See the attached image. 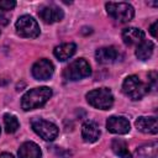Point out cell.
I'll return each instance as SVG.
<instances>
[{
    "mask_svg": "<svg viewBox=\"0 0 158 158\" xmlns=\"http://www.w3.org/2000/svg\"><path fill=\"white\" fill-rule=\"evenodd\" d=\"M31 73L36 80H47L53 75L54 65L49 59L41 58L32 65Z\"/></svg>",
    "mask_w": 158,
    "mask_h": 158,
    "instance_id": "cell-8",
    "label": "cell"
},
{
    "mask_svg": "<svg viewBox=\"0 0 158 158\" xmlns=\"http://www.w3.org/2000/svg\"><path fill=\"white\" fill-rule=\"evenodd\" d=\"M15 6H16V1L14 0H0V10L2 11L12 10Z\"/></svg>",
    "mask_w": 158,
    "mask_h": 158,
    "instance_id": "cell-21",
    "label": "cell"
},
{
    "mask_svg": "<svg viewBox=\"0 0 158 158\" xmlns=\"http://www.w3.org/2000/svg\"><path fill=\"white\" fill-rule=\"evenodd\" d=\"M75 51H77V44L73 42H69V43H62V44L54 47L53 54L58 60L63 62V60L69 59L75 53Z\"/></svg>",
    "mask_w": 158,
    "mask_h": 158,
    "instance_id": "cell-16",
    "label": "cell"
},
{
    "mask_svg": "<svg viewBox=\"0 0 158 158\" xmlns=\"http://www.w3.org/2000/svg\"><path fill=\"white\" fill-rule=\"evenodd\" d=\"M31 127L44 141H53L58 136V127L53 122L46 121L43 118H38V117L32 118Z\"/></svg>",
    "mask_w": 158,
    "mask_h": 158,
    "instance_id": "cell-7",
    "label": "cell"
},
{
    "mask_svg": "<svg viewBox=\"0 0 158 158\" xmlns=\"http://www.w3.org/2000/svg\"><path fill=\"white\" fill-rule=\"evenodd\" d=\"M0 158H15V157H14L11 153H6V152H5V153H1V154H0Z\"/></svg>",
    "mask_w": 158,
    "mask_h": 158,
    "instance_id": "cell-23",
    "label": "cell"
},
{
    "mask_svg": "<svg viewBox=\"0 0 158 158\" xmlns=\"http://www.w3.org/2000/svg\"><path fill=\"white\" fill-rule=\"evenodd\" d=\"M136 128L142 133L156 135L158 132V122L154 116H139L136 122Z\"/></svg>",
    "mask_w": 158,
    "mask_h": 158,
    "instance_id": "cell-12",
    "label": "cell"
},
{
    "mask_svg": "<svg viewBox=\"0 0 158 158\" xmlns=\"http://www.w3.org/2000/svg\"><path fill=\"white\" fill-rule=\"evenodd\" d=\"M106 128L115 135H126L130 132V122L123 116H111L106 121Z\"/></svg>",
    "mask_w": 158,
    "mask_h": 158,
    "instance_id": "cell-10",
    "label": "cell"
},
{
    "mask_svg": "<svg viewBox=\"0 0 158 158\" xmlns=\"http://www.w3.org/2000/svg\"><path fill=\"white\" fill-rule=\"evenodd\" d=\"M81 137L85 142L93 143L96 142L100 137V128L95 121H85L81 126Z\"/></svg>",
    "mask_w": 158,
    "mask_h": 158,
    "instance_id": "cell-14",
    "label": "cell"
},
{
    "mask_svg": "<svg viewBox=\"0 0 158 158\" xmlns=\"http://www.w3.org/2000/svg\"><path fill=\"white\" fill-rule=\"evenodd\" d=\"M148 5H152V6H157V2H147Z\"/></svg>",
    "mask_w": 158,
    "mask_h": 158,
    "instance_id": "cell-24",
    "label": "cell"
},
{
    "mask_svg": "<svg viewBox=\"0 0 158 158\" xmlns=\"http://www.w3.org/2000/svg\"><path fill=\"white\" fill-rule=\"evenodd\" d=\"M111 148L114 151V153L116 156H118L120 158H132L130 151H128V147H127V143L123 141V139H120V138H115L111 143Z\"/></svg>",
    "mask_w": 158,
    "mask_h": 158,
    "instance_id": "cell-18",
    "label": "cell"
},
{
    "mask_svg": "<svg viewBox=\"0 0 158 158\" xmlns=\"http://www.w3.org/2000/svg\"><path fill=\"white\" fill-rule=\"evenodd\" d=\"M38 16L46 23H54V22L62 21V19L64 17V14H63V10L57 5H46L41 7V10L38 11Z\"/></svg>",
    "mask_w": 158,
    "mask_h": 158,
    "instance_id": "cell-9",
    "label": "cell"
},
{
    "mask_svg": "<svg viewBox=\"0 0 158 158\" xmlns=\"http://www.w3.org/2000/svg\"><path fill=\"white\" fill-rule=\"evenodd\" d=\"M121 54L114 46L101 47L95 52V59L101 64H111L120 59Z\"/></svg>",
    "mask_w": 158,
    "mask_h": 158,
    "instance_id": "cell-11",
    "label": "cell"
},
{
    "mask_svg": "<svg viewBox=\"0 0 158 158\" xmlns=\"http://www.w3.org/2000/svg\"><path fill=\"white\" fill-rule=\"evenodd\" d=\"M4 126H5V131L7 133H14L19 130L20 122H19L16 116L10 115V114H5L4 115Z\"/></svg>",
    "mask_w": 158,
    "mask_h": 158,
    "instance_id": "cell-20",
    "label": "cell"
},
{
    "mask_svg": "<svg viewBox=\"0 0 158 158\" xmlns=\"http://www.w3.org/2000/svg\"><path fill=\"white\" fill-rule=\"evenodd\" d=\"M156 27H157V21H154V22L151 25V27H149V32H151V35H152L153 37H156Z\"/></svg>",
    "mask_w": 158,
    "mask_h": 158,
    "instance_id": "cell-22",
    "label": "cell"
},
{
    "mask_svg": "<svg viewBox=\"0 0 158 158\" xmlns=\"http://www.w3.org/2000/svg\"><path fill=\"white\" fill-rule=\"evenodd\" d=\"M122 91L130 99L139 100L149 91V88L137 75H128L122 83Z\"/></svg>",
    "mask_w": 158,
    "mask_h": 158,
    "instance_id": "cell-3",
    "label": "cell"
},
{
    "mask_svg": "<svg viewBox=\"0 0 158 158\" xmlns=\"http://www.w3.org/2000/svg\"><path fill=\"white\" fill-rule=\"evenodd\" d=\"M86 101L95 109L109 110L114 105V95L109 88H98L86 94Z\"/></svg>",
    "mask_w": 158,
    "mask_h": 158,
    "instance_id": "cell-2",
    "label": "cell"
},
{
    "mask_svg": "<svg viewBox=\"0 0 158 158\" xmlns=\"http://www.w3.org/2000/svg\"><path fill=\"white\" fill-rule=\"evenodd\" d=\"M107 14L117 22H130L135 16V9L128 2H106Z\"/></svg>",
    "mask_w": 158,
    "mask_h": 158,
    "instance_id": "cell-5",
    "label": "cell"
},
{
    "mask_svg": "<svg viewBox=\"0 0 158 158\" xmlns=\"http://www.w3.org/2000/svg\"><path fill=\"white\" fill-rule=\"evenodd\" d=\"M17 35L25 38H36L40 36V26L37 21L30 15H22L17 19L15 23Z\"/></svg>",
    "mask_w": 158,
    "mask_h": 158,
    "instance_id": "cell-6",
    "label": "cell"
},
{
    "mask_svg": "<svg viewBox=\"0 0 158 158\" xmlns=\"http://www.w3.org/2000/svg\"><path fill=\"white\" fill-rule=\"evenodd\" d=\"M91 74V68L90 64L84 59V58H78L69 63L64 70H63V78L67 80H80L83 78H86Z\"/></svg>",
    "mask_w": 158,
    "mask_h": 158,
    "instance_id": "cell-4",
    "label": "cell"
},
{
    "mask_svg": "<svg viewBox=\"0 0 158 158\" xmlns=\"http://www.w3.org/2000/svg\"><path fill=\"white\" fill-rule=\"evenodd\" d=\"M42 152L35 142H23L19 148V158H41Z\"/></svg>",
    "mask_w": 158,
    "mask_h": 158,
    "instance_id": "cell-15",
    "label": "cell"
},
{
    "mask_svg": "<svg viewBox=\"0 0 158 158\" xmlns=\"http://www.w3.org/2000/svg\"><path fill=\"white\" fill-rule=\"evenodd\" d=\"M153 49H154V44L152 41H142L139 44H137V48H136V57L139 59V60H147L152 57L153 54Z\"/></svg>",
    "mask_w": 158,
    "mask_h": 158,
    "instance_id": "cell-17",
    "label": "cell"
},
{
    "mask_svg": "<svg viewBox=\"0 0 158 158\" xmlns=\"http://www.w3.org/2000/svg\"><path fill=\"white\" fill-rule=\"evenodd\" d=\"M135 158H157V143H149L139 147L136 151Z\"/></svg>",
    "mask_w": 158,
    "mask_h": 158,
    "instance_id": "cell-19",
    "label": "cell"
},
{
    "mask_svg": "<svg viewBox=\"0 0 158 158\" xmlns=\"http://www.w3.org/2000/svg\"><path fill=\"white\" fill-rule=\"evenodd\" d=\"M52 96V90L48 86H41L28 90L21 99V107L25 111L35 110L43 106Z\"/></svg>",
    "mask_w": 158,
    "mask_h": 158,
    "instance_id": "cell-1",
    "label": "cell"
},
{
    "mask_svg": "<svg viewBox=\"0 0 158 158\" xmlns=\"http://www.w3.org/2000/svg\"><path fill=\"white\" fill-rule=\"evenodd\" d=\"M122 40L125 44L127 46H133V44H139L142 41H144V32L137 27H126L122 30Z\"/></svg>",
    "mask_w": 158,
    "mask_h": 158,
    "instance_id": "cell-13",
    "label": "cell"
}]
</instances>
